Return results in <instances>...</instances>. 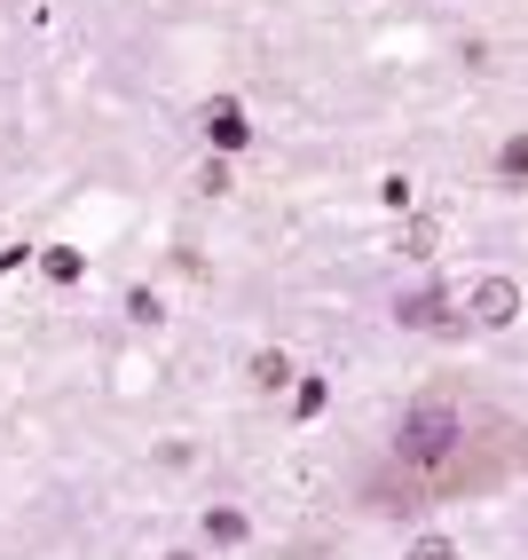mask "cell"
Wrapping results in <instances>:
<instances>
[{"label": "cell", "instance_id": "cell-12", "mask_svg": "<svg viewBox=\"0 0 528 560\" xmlns=\"http://www.w3.org/2000/svg\"><path fill=\"white\" fill-rule=\"evenodd\" d=\"M166 560H198V552H166Z\"/></svg>", "mask_w": 528, "mask_h": 560}, {"label": "cell", "instance_id": "cell-4", "mask_svg": "<svg viewBox=\"0 0 528 560\" xmlns=\"http://www.w3.org/2000/svg\"><path fill=\"white\" fill-rule=\"evenodd\" d=\"M206 142H213V151H245V142H253L245 110H237L230 95H213V103H206Z\"/></svg>", "mask_w": 528, "mask_h": 560}, {"label": "cell", "instance_id": "cell-7", "mask_svg": "<svg viewBox=\"0 0 528 560\" xmlns=\"http://www.w3.org/2000/svg\"><path fill=\"white\" fill-rule=\"evenodd\" d=\"M497 182H505V190H520V182H528V135H513L505 151H497Z\"/></svg>", "mask_w": 528, "mask_h": 560}, {"label": "cell", "instance_id": "cell-9", "mask_svg": "<svg viewBox=\"0 0 528 560\" xmlns=\"http://www.w3.org/2000/svg\"><path fill=\"white\" fill-rule=\"evenodd\" d=\"M402 253L426 260V253H434V221H410V230H402Z\"/></svg>", "mask_w": 528, "mask_h": 560}, {"label": "cell", "instance_id": "cell-2", "mask_svg": "<svg viewBox=\"0 0 528 560\" xmlns=\"http://www.w3.org/2000/svg\"><path fill=\"white\" fill-rule=\"evenodd\" d=\"M466 316H473L481 331H505V324L520 316V284H513V277H497V269H489V277H473V292H466Z\"/></svg>", "mask_w": 528, "mask_h": 560}, {"label": "cell", "instance_id": "cell-5", "mask_svg": "<svg viewBox=\"0 0 528 560\" xmlns=\"http://www.w3.org/2000/svg\"><path fill=\"white\" fill-rule=\"evenodd\" d=\"M292 380H300V371H292L284 348H260V355H253V387H260V395H284Z\"/></svg>", "mask_w": 528, "mask_h": 560}, {"label": "cell", "instance_id": "cell-11", "mask_svg": "<svg viewBox=\"0 0 528 560\" xmlns=\"http://www.w3.org/2000/svg\"><path fill=\"white\" fill-rule=\"evenodd\" d=\"M198 190H206V198H221V190H230V166H221V159H206V174H198Z\"/></svg>", "mask_w": 528, "mask_h": 560}, {"label": "cell", "instance_id": "cell-10", "mask_svg": "<svg viewBox=\"0 0 528 560\" xmlns=\"http://www.w3.org/2000/svg\"><path fill=\"white\" fill-rule=\"evenodd\" d=\"M410 560H458V545H449V537H419V545H410Z\"/></svg>", "mask_w": 528, "mask_h": 560}, {"label": "cell", "instance_id": "cell-8", "mask_svg": "<svg viewBox=\"0 0 528 560\" xmlns=\"http://www.w3.org/2000/svg\"><path fill=\"white\" fill-rule=\"evenodd\" d=\"M40 269H48L56 284H71V277H80V253H71V245H48V253H40Z\"/></svg>", "mask_w": 528, "mask_h": 560}, {"label": "cell", "instance_id": "cell-6", "mask_svg": "<svg viewBox=\"0 0 528 560\" xmlns=\"http://www.w3.org/2000/svg\"><path fill=\"white\" fill-rule=\"evenodd\" d=\"M245 537H253V521H245V513H230V505L206 513V545H245Z\"/></svg>", "mask_w": 528, "mask_h": 560}, {"label": "cell", "instance_id": "cell-1", "mask_svg": "<svg viewBox=\"0 0 528 560\" xmlns=\"http://www.w3.org/2000/svg\"><path fill=\"white\" fill-rule=\"evenodd\" d=\"M466 451V419H458V402L449 395H426V402H410L402 410V434H395V458L410 474H426V490H434V474Z\"/></svg>", "mask_w": 528, "mask_h": 560}, {"label": "cell", "instance_id": "cell-3", "mask_svg": "<svg viewBox=\"0 0 528 560\" xmlns=\"http://www.w3.org/2000/svg\"><path fill=\"white\" fill-rule=\"evenodd\" d=\"M402 331H466L473 316H449V292H410V301L395 308Z\"/></svg>", "mask_w": 528, "mask_h": 560}]
</instances>
